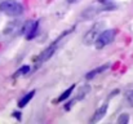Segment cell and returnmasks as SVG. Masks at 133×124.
Here are the masks:
<instances>
[{"label":"cell","mask_w":133,"mask_h":124,"mask_svg":"<svg viewBox=\"0 0 133 124\" xmlns=\"http://www.w3.org/2000/svg\"><path fill=\"white\" fill-rule=\"evenodd\" d=\"M0 12L9 17H18L23 13V5L16 0H5L0 3Z\"/></svg>","instance_id":"obj_1"},{"label":"cell","mask_w":133,"mask_h":124,"mask_svg":"<svg viewBox=\"0 0 133 124\" xmlns=\"http://www.w3.org/2000/svg\"><path fill=\"white\" fill-rule=\"evenodd\" d=\"M115 36H116V30H103L94 41L96 49H102L107 47L109 44H111L115 40Z\"/></svg>","instance_id":"obj_2"},{"label":"cell","mask_w":133,"mask_h":124,"mask_svg":"<svg viewBox=\"0 0 133 124\" xmlns=\"http://www.w3.org/2000/svg\"><path fill=\"white\" fill-rule=\"evenodd\" d=\"M65 36H66V34L63 32V34H62V35H61V36H59L57 40H54V43H53V44H50L48 48H45L44 50H43V52H42V53H40V54H39V56L35 58V65H36V66H39V65L44 63L45 61H48V60H49V58H50V57L54 54V52H56V49H57L58 43L62 40V38H65Z\"/></svg>","instance_id":"obj_3"},{"label":"cell","mask_w":133,"mask_h":124,"mask_svg":"<svg viewBox=\"0 0 133 124\" xmlns=\"http://www.w3.org/2000/svg\"><path fill=\"white\" fill-rule=\"evenodd\" d=\"M103 26L105 23L103 22H96L88 31L85 32V35L83 36V43L85 45H90V44H94V41L97 39V36L101 34V31L103 30Z\"/></svg>","instance_id":"obj_4"},{"label":"cell","mask_w":133,"mask_h":124,"mask_svg":"<svg viewBox=\"0 0 133 124\" xmlns=\"http://www.w3.org/2000/svg\"><path fill=\"white\" fill-rule=\"evenodd\" d=\"M39 30V21H29L23 27H22V34H25L27 40H31L36 36Z\"/></svg>","instance_id":"obj_5"},{"label":"cell","mask_w":133,"mask_h":124,"mask_svg":"<svg viewBox=\"0 0 133 124\" xmlns=\"http://www.w3.org/2000/svg\"><path fill=\"white\" fill-rule=\"evenodd\" d=\"M106 113H107V103L102 105L99 109L96 110V113L93 114V116H92V119H90V123H97V122H99V120L106 115Z\"/></svg>","instance_id":"obj_6"},{"label":"cell","mask_w":133,"mask_h":124,"mask_svg":"<svg viewBox=\"0 0 133 124\" xmlns=\"http://www.w3.org/2000/svg\"><path fill=\"white\" fill-rule=\"evenodd\" d=\"M110 67V63H106V65H102V66H99V67H97V69H94V70H92V71H89L88 74L85 75V79L89 80V79H93L94 76H97L98 74H102L105 70H107Z\"/></svg>","instance_id":"obj_7"},{"label":"cell","mask_w":133,"mask_h":124,"mask_svg":"<svg viewBox=\"0 0 133 124\" xmlns=\"http://www.w3.org/2000/svg\"><path fill=\"white\" fill-rule=\"evenodd\" d=\"M34 96H35V90H30L29 93H26V94L18 101V106H19V107H25V106L32 100Z\"/></svg>","instance_id":"obj_8"},{"label":"cell","mask_w":133,"mask_h":124,"mask_svg":"<svg viewBox=\"0 0 133 124\" xmlns=\"http://www.w3.org/2000/svg\"><path fill=\"white\" fill-rule=\"evenodd\" d=\"M74 88H75V85H71L70 88H67V89H66V90H65V92H63V93H62L59 97H58V100H57V101H58V102H63V101H66V100L71 96V93H72Z\"/></svg>","instance_id":"obj_9"},{"label":"cell","mask_w":133,"mask_h":124,"mask_svg":"<svg viewBox=\"0 0 133 124\" xmlns=\"http://www.w3.org/2000/svg\"><path fill=\"white\" fill-rule=\"evenodd\" d=\"M89 90H90V87L89 85H84V87H82V89L79 90V94L74 98V101H78V100H83L85 96H87V93H88Z\"/></svg>","instance_id":"obj_10"},{"label":"cell","mask_w":133,"mask_h":124,"mask_svg":"<svg viewBox=\"0 0 133 124\" xmlns=\"http://www.w3.org/2000/svg\"><path fill=\"white\" fill-rule=\"evenodd\" d=\"M27 73H30V67L29 66H22L19 70H17V73L14 74V78H17V76H22V75H26Z\"/></svg>","instance_id":"obj_11"},{"label":"cell","mask_w":133,"mask_h":124,"mask_svg":"<svg viewBox=\"0 0 133 124\" xmlns=\"http://www.w3.org/2000/svg\"><path fill=\"white\" fill-rule=\"evenodd\" d=\"M125 101H127V103H128L129 106L133 107V90H128V92L125 93Z\"/></svg>","instance_id":"obj_12"},{"label":"cell","mask_w":133,"mask_h":124,"mask_svg":"<svg viewBox=\"0 0 133 124\" xmlns=\"http://www.w3.org/2000/svg\"><path fill=\"white\" fill-rule=\"evenodd\" d=\"M128 120H129L128 114H122V115L118 118V124H127Z\"/></svg>","instance_id":"obj_13"},{"label":"cell","mask_w":133,"mask_h":124,"mask_svg":"<svg viewBox=\"0 0 133 124\" xmlns=\"http://www.w3.org/2000/svg\"><path fill=\"white\" fill-rule=\"evenodd\" d=\"M19 114H21V113H17V111H14V113H13V115H14L18 120H21V115H19Z\"/></svg>","instance_id":"obj_14"},{"label":"cell","mask_w":133,"mask_h":124,"mask_svg":"<svg viewBox=\"0 0 133 124\" xmlns=\"http://www.w3.org/2000/svg\"><path fill=\"white\" fill-rule=\"evenodd\" d=\"M76 1H78V0H67L69 4H74V3H76Z\"/></svg>","instance_id":"obj_15"}]
</instances>
